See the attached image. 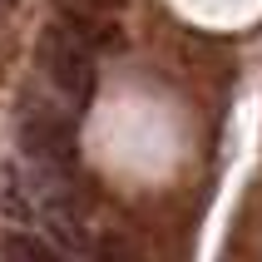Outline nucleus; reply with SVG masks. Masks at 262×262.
Instances as JSON below:
<instances>
[{"label":"nucleus","instance_id":"1","mask_svg":"<svg viewBox=\"0 0 262 262\" xmlns=\"http://www.w3.org/2000/svg\"><path fill=\"white\" fill-rule=\"evenodd\" d=\"M40 59H45V70H50V79H55V89L74 104V109H84V104L94 99L99 74H94V55H89V45L79 40V35L50 30V35L40 40Z\"/></svg>","mask_w":262,"mask_h":262},{"label":"nucleus","instance_id":"2","mask_svg":"<svg viewBox=\"0 0 262 262\" xmlns=\"http://www.w3.org/2000/svg\"><path fill=\"white\" fill-rule=\"evenodd\" d=\"M20 148L40 163H70L74 159V129L55 114H30L20 124Z\"/></svg>","mask_w":262,"mask_h":262},{"label":"nucleus","instance_id":"3","mask_svg":"<svg viewBox=\"0 0 262 262\" xmlns=\"http://www.w3.org/2000/svg\"><path fill=\"white\" fill-rule=\"evenodd\" d=\"M0 213L15 218V223L35 218V198H30V188L20 183V173H15L10 163H0Z\"/></svg>","mask_w":262,"mask_h":262},{"label":"nucleus","instance_id":"4","mask_svg":"<svg viewBox=\"0 0 262 262\" xmlns=\"http://www.w3.org/2000/svg\"><path fill=\"white\" fill-rule=\"evenodd\" d=\"M89 252H94L99 262H144V252L134 248L129 237H119V233H104V237H94V243H89Z\"/></svg>","mask_w":262,"mask_h":262},{"label":"nucleus","instance_id":"5","mask_svg":"<svg viewBox=\"0 0 262 262\" xmlns=\"http://www.w3.org/2000/svg\"><path fill=\"white\" fill-rule=\"evenodd\" d=\"M89 5H94V10H119L124 0H89Z\"/></svg>","mask_w":262,"mask_h":262},{"label":"nucleus","instance_id":"6","mask_svg":"<svg viewBox=\"0 0 262 262\" xmlns=\"http://www.w3.org/2000/svg\"><path fill=\"white\" fill-rule=\"evenodd\" d=\"M55 262H64V257H55Z\"/></svg>","mask_w":262,"mask_h":262}]
</instances>
